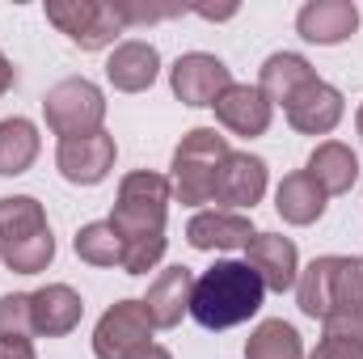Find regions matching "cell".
Here are the masks:
<instances>
[{
	"instance_id": "cell-1",
	"label": "cell",
	"mask_w": 363,
	"mask_h": 359,
	"mask_svg": "<svg viewBox=\"0 0 363 359\" xmlns=\"http://www.w3.org/2000/svg\"><path fill=\"white\" fill-rule=\"evenodd\" d=\"M169 199L174 186L165 174L152 170H135L118 182V199L110 211L114 233L123 237V270L127 275H148L165 258V216H169Z\"/></svg>"
},
{
	"instance_id": "cell-2",
	"label": "cell",
	"mask_w": 363,
	"mask_h": 359,
	"mask_svg": "<svg viewBox=\"0 0 363 359\" xmlns=\"http://www.w3.org/2000/svg\"><path fill=\"white\" fill-rule=\"evenodd\" d=\"M262 296H267V283L258 279V270H250V263L224 258L194 279L190 317L203 330H233L262 309Z\"/></svg>"
},
{
	"instance_id": "cell-3",
	"label": "cell",
	"mask_w": 363,
	"mask_h": 359,
	"mask_svg": "<svg viewBox=\"0 0 363 359\" xmlns=\"http://www.w3.org/2000/svg\"><path fill=\"white\" fill-rule=\"evenodd\" d=\"M0 258L17 275H38L55 258V237L47 224V211L34 194H9L0 199Z\"/></svg>"
},
{
	"instance_id": "cell-4",
	"label": "cell",
	"mask_w": 363,
	"mask_h": 359,
	"mask_svg": "<svg viewBox=\"0 0 363 359\" xmlns=\"http://www.w3.org/2000/svg\"><path fill=\"white\" fill-rule=\"evenodd\" d=\"M296 300L300 313L313 321L363 313V258H342V254L313 258L308 270L296 279Z\"/></svg>"
},
{
	"instance_id": "cell-5",
	"label": "cell",
	"mask_w": 363,
	"mask_h": 359,
	"mask_svg": "<svg viewBox=\"0 0 363 359\" xmlns=\"http://www.w3.org/2000/svg\"><path fill=\"white\" fill-rule=\"evenodd\" d=\"M228 136H220L216 127H194L182 136L174 148V165H169V186L182 207H199L216 199V178L228 161Z\"/></svg>"
},
{
	"instance_id": "cell-6",
	"label": "cell",
	"mask_w": 363,
	"mask_h": 359,
	"mask_svg": "<svg viewBox=\"0 0 363 359\" xmlns=\"http://www.w3.org/2000/svg\"><path fill=\"white\" fill-rule=\"evenodd\" d=\"M47 21L68 34L81 51H101L114 47V38L127 30V17L118 4L101 0H47Z\"/></svg>"
},
{
	"instance_id": "cell-7",
	"label": "cell",
	"mask_w": 363,
	"mask_h": 359,
	"mask_svg": "<svg viewBox=\"0 0 363 359\" xmlns=\"http://www.w3.org/2000/svg\"><path fill=\"white\" fill-rule=\"evenodd\" d=\"M43 114H47V127L68 140V136H89L101 131V118H106V93L97 89L85 77H68L60 85H51L43 97Z\"/></svg>"
},
{
	"instance_id": "cell-8",
	"label": "cell",
	"mask_w": 363,
	"mask_h": 359,
	"mask_svg": "<svg viewBox=\"0 0 363 359\" xmlns=\"http://www.w3.org/2000/svg\"><path fill=\"white\" fill-rule=\"evenodd\" d=\"M152 317L144 300H118L101 313L93 330V355L97 359H135L152 347Z\"/></svg>"
},
{
	"instance_id": "cell-9",
	"label": "cell",
	"mask_w": 363,
	"mask_h": 359,
	"mask_svg": "<svg viewBox=\"0 0 363 359\" xmlns=\"http://www.w3.org/2000/svg\"><path fill=\"white\" fill-rule=\"evenodd\" d=\"M233 85V72L220 55L207 51H186L169 68V89L186 106H216V97Z\"/></svg>"
},
{
	"instance_id": "cell-10",
	"label": "cell",
	"mask_w": 363,
	"mask_h": 359,
	"mask_svg": "<svg viewBox=\"0 0 363 359\" xmlns=\"http://www.w3.org/2000/svg\"><path fill=\"white\" fill-rule=\"evenodd\" d=\"M114 153H118L114 148V136H106V131L68 136L55 148V165H60L64 182H72V186H97V182H106V174L114 170Z\"/></svg>"
},
{
	"instance_id": "cell-11",
	"label": "cell",
	"mask_w": 363,
	"mask_h": 359,
	"mask_svg": "<svg viewBox=\"0 0 363 359\" xmlns=\"http://www.w3.org/2000/svg\"><path fill=\"white\" fill-rule=\"evenodd\" d=\"M342 110H347L342 93L334 89L330 81L317 77L313 85H304V89L287 101V123L300 136H330L342 123Z\"/></svg>"
},
{
	"instance_id": "cell-12",
	"label": "cell",
	"mask_w": 363,
	"mask_h": 359,
	"mask_svg": "<svg viewBox=\"0 0 363 359\" xmlns=\"http://www.w3.org/2000/svg\"><path fill=\"white\" fill-rule=\"evenodd\" d=\"M216 118H220V127H228L233 136H245V140H254V136H267L271 131V118H274V106L262 97L258 85H228V89L216 97Z\"/></svg>"
},
{
	"instance_id": "cell-13",
	"label": "cell",
	"mask_w": 363,
	"mask_h": 359,
	"mask_svg": "<svg viewBox=\"0 0 363 359\" xmlns=\"http://www.w3.org/2000/svg\"><path fill=\"white\" fill-rule=\"evenodd\" d=\"M296 30H300L304 43L334 47V43H347L359 30V9L351 0H308L296 13Z\"/></svg>"
},
{
	"instance_id": "cell-14",
	"label": "cell",
	"mask_w": 363,
	"mask_h": 359,
	"mask_svg": "<svg viewBox=\"0 0 363 359\" xmlns=\"http://www.w3.org/2000/svg\"><path fill=\"white\" fill-rule=\"evenodd\" d=\"M262 194H267V161L254 153H228L216 178V203H224V211H237L262 203Z\"/></svg>"
},
{
	"instance_id": "cell-15",
	"label": "cell",
	"mask_w": 363,
	"mask_h": 359,
	"mask_svg": "<svg viewBox=\"0 0 363 359\" xmlns=\"http://www.w3.org/2000/svg\"><path fill=\"white\" fill-rule=\"evenodd\" d=\"M245 263H250V270H258L267 292H287L300 279V254L279 233H254V241L245 245Z\"/></svg>"
},
{
	"instance_id": "cell-16",
	"label": "cell",
	"mask_w": 363,
	"mask_h": 359,
	"mask_svg": "<svg viewBox=\"0 0 363 359\" xmlns=\"http://www.w3.org/2000/svg\"><path fill=\"white\" fill-rule=\"evenodd\" d=\"M30 313H34V334L43 338H64L81 326L85 317V300L68 287V283H47L38 292H30Z\"/></svg>"
},
{
	"instance_id": "cell-17",
	"label": "cell",
	"mask_w": 363,
	"mask_h": 359,
	"mask_svg": "<svg viewBox=\"0 0 363 359\" xmlns=\"http://www.w3.org/2000/svg\"><path fill=\"white\" fill-rule=\"evenodd\" d=\"M157 72H161V55H157L152 43H140V38L118 43V47L110 51V60H106V81H110L118 93L152 89Z\"/></svg>"
},
{
	"instance_id": "cell-18",
	"label": "cell",
	"mask_w": 363,
	"mask_h": 359,
	"mask_svg": "<svg viewBox=\"0 0 363 359\" xmlns=\"http://www.w3.org/2000/svg\"><path fill=\"white\" fill-rule=\"evenodd\" d=\"M190 292H194L190 267H165L152 283H148L144 309H148V317H152L157 330H174L182 317L190 313Z\"/></svg>"
},
{
	"instance_id": "cell-19",
	"label": "cell",
	"mask_w": 363,
	"mask_h": 359,
	"mask_svg": "<svg viewBox=\"0 0 363 359\" xmlns=\"http://www.w3.org/2000/svg\"><path fill=\"white\" fill-rule=\"evenodd\" d=\"M186 241L194 245V250H245L250 241H254V224H250V216H241V211H199L190 224H186Z\"/></svg>"
},
{
	"instance_id": "cell-20",
	"label": "cell",
	"mask_w": 363,
	"mask_h": 359,
	"mask_svg": "<svg viewBox=\"0 0 363 359\" xmlns=\"http://www.w3.org/2000/svg\"><path fill=\"white\" fill-rule=\"evenodd\" d=\"M313 81H317L313 64H308L304 55H296V51H274V55H267V64H262V72H258L262 97H267L271 106H283V110H287V101H291L296 93L304 89V85H313Z\"/></svg>"
},
{
	"instance_id": "cell-21",
	"label": "cell",
	"mask_w": 363,
	"mask_h": 359,
	"mask_svg": "<svg viewBox=\"0 0 363 359\" xmlns=\"http://www.w3.org/2000/svg\"><path fill=\"white\" fill-rule=\"evenodd\" d=\"M325 190L317 186V182L308 178L304 170H296V174H287V178L279 182V190H274V211L287 220V224H296V228H304V224H317L321 216H325Z\"/></svg>"
},
{
	"instance_id": "cell-22",
	"label": "cell",
	"mask_w": 363,
	"mask_h": 359,
	"mask_svg": "<svg viewBox=\"0 0 363 359\" xmlns=\"http://www.w3.org/2000/svg\"><path fill=\"white\" fill-rule=\"evenodd\" d=\"M304 174L317 182L325 194H347V190L359 182V157H355L347 144L325 140V144H317V148H313V157H308Z\"/></svg>"
},
{
	"instance_id": "cell-23",
	"label": "cell",
	"mask_w": 363,
	"mask_h": 359,
	"mask_svg": "<svg viewBox=\"0 0 363 359\" xmlns=\"http://www.w3.org/2000/svg\"><path fill=\"white\" fill-rule=\"evenodd\" d=\"M38 127L30 118H4L0 123V178H17L38 161Z\"/></svg>"
},
{
	"instance_id": "cell-24",
	"label": "cell",
	"mask_w": 363,
	"mask_h": 359,
	"mask_svg": "<svg viewBox=\"0 0 363 359\" xmlns=\"http://www.w3.org/2000/svg\"><path fill=\"white\" fill-rule=\"evenodd\" d=\"M245 359H304V343H300L296 326H287L283 317H271L250 334Z\"/></svg>"
},
{
	"instance_id": "cell-25",
	"label": "cell",
	"mask_w": 363,
	"mask_h": 359,
	"mask_svg": "<svg viewBox=\"0 0 363 359\" xmlns=\"http://www.w3.org/2000/svg\"><path fill=\"white\" fill-rule=\"evenodd\" d=\"M77 258L89 267H123L127 250H123V237L114 233L110 220H93L77 233Z\"/></svg>"
},
{
	"instance_id": "cell-26",
	"label": "cell",
	"mask_w": 363,
	"mask_h": 359,
	"mask_svg": "<svg viewBox=\"0 0 363 359\" xmlns=\"http://www.w3.org/2000/svg\"><path fill=\"white\" fill-rule=\"evenodd\" d=\"M0 338H34V313L26 292L0 296Z\"/></svg>"
},
{
	"instance_id": "cell-27",
	"label": "cell",
	"mask_w": 363,
	"mask_h": 359,
	"mask_svg": "<svg viewBox=\"0 0 363 359\" xmlns=\"http://www.w3.org/2000/svg\"><path fill=\"white\" fill-rule=\"evenodd\" d=\"M308 359H363V343L355 338H334V334H325L321 343H317V351Z\"/></svg>"
},
{
	"instance_id": "cell-28",
	"label": "cell",
	"mask_w": 363,
	"mask_h": 359,
	"mask_svg": "<svg viewBox=\"0 0 363 359\" xmlns=\"http://www.w3.org/2000/svg\"><path fill=\"white\" fill-rule=\"evenodd\" d=\"M0 359H38L30 338H0Z\"/></svg>"
},
{
	"instance_id": "cell-29",
	"label": "cell",
	"mask_w": 363,
	"mask_h": 359,
	"mask_svg": "<svg viewBox=\"0 0 363 359\" xmlns=\"http://www.w3.org/2000/svg\"><path fill=\"white\" fill-rule=\"evenodd\" d=\"M13 81H17V68H13V60H9V55L0 51V97L13 89Z\"/></svg>"
},
{
	"instance_id": "cell-30",
	"label": "cell",
	"mask_w": 363,
	"mask_h": 359,
	"mask_svg": "<svg viewBox=\"0 0 363 359\" xmlns=\"http://www.w3.org/2000/svg\"><path fill=\"white\" fill-rule=\"evenodd\" d=\"M135 359H174V355H169V351H165V347H157V343H152V347H148V351H144V355H135Z\"/></svg>"
},
{
	"instance_id": "cell-31",
	"label": "cell",
	"mask_w": 363,
	"mask_h": 359,
	"mask_svg": "<svg viewBox=\"0 0 363 359\" xmlns=\"http://www.w3.org/2000/svg\"><path fill=\"white\" fill-rule=\"evenodd\" d=\"M355 127H359V136H363V106H359V114H355Z\"/></svg>"
}]
</instances>
